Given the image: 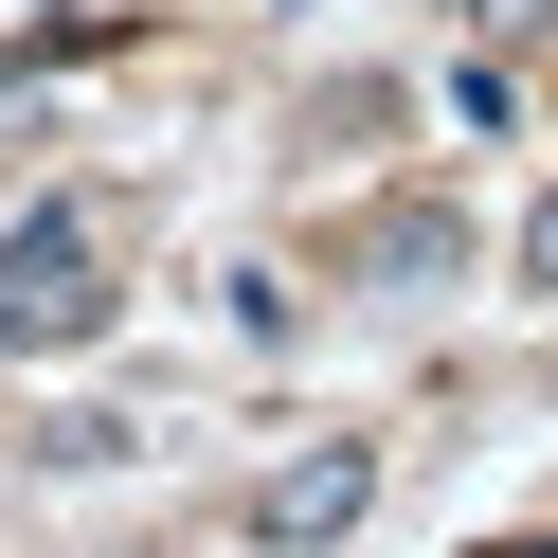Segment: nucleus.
Listing matches in <instances>:
<instances>
[{"instance_id":"f257e3e1","label":"nucleus","mask_w":558,"mask_h":558,"mask_svg":"<svg viewBox=\"0 0 558 558\" xmlns=\"http://www.w3.org/2000/svg\"><path fill=\"white\" fill-rule=\"evenodd\" d=\"M90 325H109V234L73 198H37L0 234V342H90Z\"/></svg>"},{"instance_id":"f03ea898","label":"nucleus","mask_w":558,"mask_h":558,"mask_svg":"<svg viewBox=\"0 0 558 558\" xmlns=\"http://www.w3.org/2000/svg\"><path fill=\"white\" fill-rule=\"evenodd\" d=\"M361 486H378L361 450H306V469H270V505H253V522H270V541H342V522H361Z\"/></svg>"},{"instance_id":"7ed1b4c3","label":"nucleus","mask_w":558,"mask_h":558,"mask_svg":"<svg viewBox=\"0 0 558 558\" xmlns=\"http://www.w3.org/2000/svg\"><path fill=\"white\" fill-rule=\"evenodd\" d=\"M361 270L378 289H450V270H469V217H450V198H397V217L361 234Z\"/></svg>"},{"instance_id":"20e7f679","label":"nucleus","mask_w":558,"mask_h":558,"mask_svg":"<svg viewBox=\"0 0 558 558\" xmlns=\"http://www.w3.org/2000/svg\"><path fill=\"white\" fill-rule=\"evenodd\" d=\"M522 270H541V289H558V198H541V217H522Z\"/></svg>"}]
</instances>
